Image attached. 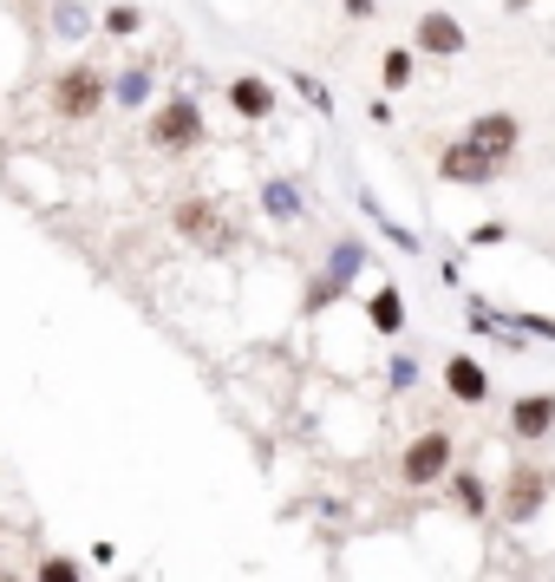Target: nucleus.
<instances>
[{
	"mask_svg": "<svg viewBox=\"0 0 555 582\" xmlns=\"http://www.w3.org/2000/svg\"><path fill=\"white\" fill-rule=\"evenodd\" d=\"M150 145L157 150H197L203 145V105H197L190 92L164 98V105L150 112Z\"/></svg>",
	"mask_w": 555,
	"mask_h": 582,
	"instance_id": "nucleus-3",
	"label": "nucleus"
},
{
	"mask_svg": "<svg viewBox=\"0 0 555 582\" xmlns=\"http://www.w3.org/2000/svg\"><path fill=\"white\" fill-rule=\"evenodd\" d=\"M444 485H451V498H458L464 517H490V510H496V498H490V485L478 478V471H451Z\"/></svg>",
	"mask_w": 555,
	"mask_h": 582,
	"instance_id": "nucleus-12",
	"label": "nucleus"
},
{
	"mask_svg": "<svg viewBox=\"0 0 555 582\" xmlns=\"http://www.w3.org/2000/svg\"><path fill=\"white\" fill-rule=\"evenodd\" d=\"M412 53L458 60V53H464V27H458L451 13H418V20H412Z\"/></svg>",
	"mask_w": 555,
	"mask_h": 582,
	"instance_id": "nucleus-7",
	"label": "nucleus"
},
{
	"mask_svg": "<svg viewBox=\"0 0 555 582\" xmlns=\"http://www.w3.org/2000/svg\"><path fill=\"white\" fill-rule=\"evenodd\" d=\"M138 27H144V13H138V7H112V13H105V33H118V40H132Z\"/></svg>",
	"mask_w": 555,
	"mask_h": 582,
	"instance_id": "nucleus-19",
	"label": "nucleus"
},
{
	"mask_svg": "<svg viewBox=\"0 0 555 582\" xmlns=\"http://www.w3.org/2000/svg\"><path fill=\"white\" fill-rule=\"evenodd\" d=\"M229 105L249 118V125H262V118H275V85L262 73H242V79H229Z\"/></svg>",
	"mask_w": 555,
	"mask_h": 582,
	"instance_id": "nucleus-10",
	"label": "nucleus"
},
{
	"mask_svg": "<svg viewBox=\"0 0 555 582\" xmlns=\"http://www.w3.org/2000/svg\"><path fill=\"white\" fill-rule=\"evenodd\" d=\"M549 498H555V465H549Z\"/></svg>",
	"mask_w": 555,
	"mask_h": 582,
	"instance_id": "nucleus-24",
	"label": "nucleus"
},
{
	"mask_svg": "<svg viewBox=\"0 0 555 582\" xmlns=\"http://www.w3.org/2000/svg\"><path fill=\"white\" fill-rule=\"evenodd\" d=\"M294 92H301V98H307L314 112H334V92H327V85H321L314 73H294Z\"/></svg>",
	"mask_w": 555,
	"mask_h": 582,
	"instance_id": "nucleus-18",
	"label": "nucleus"
},
{
	"mask_svg": "<svg viewBox=\"0 0 555 582\" xmlns=\"http://www.w3.org/2000/svg\"><path fill=\"white\" fill-rule=\"evenodd\" d=\"M170 229L184 236V242H197V249H229L235 242V222L222 204H209V197H184L177 210H170Z\"/></svg>",
	"mask_w": 555,
	"mask_h": 582,
	"instance_id": "nucleus-4",
	"label": "nucleus"
},
{
	"mask_svg": "<svg viewBox=\"0 0 555 582\" xmlns=\"http://www.w3.org/2000/svg\"><path fill=\"white\" fill-rule=\"evenodd\" d=\"M555 433V393L543 386V393H523L516 406H510V438L516 445H536V438Z\"/></svg>",
	"mask_w": 555,
	"mask_h": 582,
	"instance_id": "nucleus-8",
	"label": "nucleus"
},
{
	"mask_svg": "<svg viewBox=\"0 0 555 582\" xmlns=\"http://www.w3.org/2000/svg\"><path fill=\"white\" fill-rule=\"evenodd\" d=\"M262 210H269L275 222H294L301 217V190H294L287 177H262Z\"/></svg>",
	"mask_w": 555,
	"mask_h": 582,
	"instance_id": "nucleus-13",
	"label": "nucleus"
},
{
	"mask_svg": "<svg viewBox=\"0 0 555 582\" xmlns=\"http://www.w3.org/2000/svg\"><path fill=\"white\" fill-rule=\"evenodd\" d=\"M444 386H451L458 406H484L490 399V373H484V361H471V354H451V361H444Z\"/></svg>",
	"mask_w": 555,
	"mask_h": 582,
	"instance_id": "nucleus-9",
	"label": "nucleus"
},
{
	"mask_svg": "<svg viewBox=\"0 0 555 582\" xmlns=\"http://www.w3.org/2000/svg\"><path fill=\"white\" fill-rule=\"evenodd\" d=\"M33 582H92V576H85V563H78V557H66V550H46V557L33 563Z\"/></svg>",
	"mask_w": 555,
	"mask_h": 582,
	"instance_id": "nucleus-15",
	"label": "nucleus"
},
{
	"mask_svg": "<svg viewBox=\"0 0 555 582\" xmlns=\"http://www.w3.org/2000/svg\"><path fill=\"white\" fill-rule=\"evenodd\" d=\"M510 328H530V334H543V341H555V321L549 314H530V308H516V314H503Z\"/></svg>",
	"mask_w": 555,
	"mask_h": 582,
	"instance_id": "nucleus-20",
	"label": "nucleus"
},
{
	"mask_svg": "<svg viewBox=\"0 0 555 582\" xmlns=\"http://www.w3.org/2000/svg\"><path fill=\"white\" fill-rule=\"evenodd\" d=\"M341 7H347L353 20H373V0H341Z\"/></svg>",
	"mask_w": 555,
	"mask_h": 582,
	"instance_id": "nucleus-23",
	"label": "nucleus"
},
{
	"mask_svg": "<svg viewBox=\"0 0 555 582\" xmlns=\"http://www.w3.org/2000/svg\"><path fill=\"white\" fill-rule=\"evenodd\" d=\"M112 98H118L125 112H138L144 98H150V66H118V73H112Z\"/></svg>",
	"mask_w": 555,
	"mask_h": 582,
	"instance_id": "nucleus-14",
	"label": "nucleus"
},
{
	"mask_svg": "<svg viewBox=\"0 0 555 582\" xmlns=\"http://www.w3.org/2000/svg\"><path fill=\"white\" fill-rule=\"evenodd\" d=\"M458 465H451V433H438V426H425V433L399 451V485H412V491H431V485H444Z\"/></svg>",
	"mask_w": 555,
	"mask_h": 582,
	"instance_id": "nucleus-2",
	"label": "nucleus"
},
{
	"mask_svg": "<svg viewBox=\"0 0 555 582\" xmlns=\"http://www.w3.org/2000/svg\"><path fill=\"white\" fill-rule=\"evenodd\" d=\"M543 505H549V471H536V465H516V471L503 478V491H496V517L516 523V530L536 523Z\"/></svg>",
	"mask_w": 555,
	"mask_h": 582,
	"instance_id": "nucleus-5",
	"label": "nucleus"
},
{
	"mask_svg": "<svg viewBox=\"0 0 555 582\" xmlns=\"http://www.w3.org/2000/svg\"><path fill=\"white\" fill-rule=\"evenodd\" d=\"M503 236H510V222H478V229H471V242H478V249H490V242H503Z\"/></svg>",
	"mask_w": 555,
	"mask_h": 582,
	"instance_id": "nucleus-21",
	"label": "nucleus"
},
{
	"mask_svg": "<svg viewBox=\"0 0 555 582\" xmlns=\"http://www.w3.org/2000/svg\"><path fill=\"white\" fill-rule=\"evenodd\" d=\"M412 66H418L412 46H386V60H379V79H386V92H406V85H412Z\"/></svg>",
	"mask_w": 555,
	"mask_h": 582,
	"instance_id": "nucleus-16",
	"label": "nucleus"
},
{
	"mask_svg": "<svg viewBox=\"0 0 555 582\" xmlns=\"http://www.w3.org/2000/svg\"><path fill=\"white\" fill-rule=\"evenodd\" d=\"M418 380V361L412 354H399V361H392V386H399V393H406V386H412Z\"/></svg>",
	"mask_w": 555,
	"mask_h": 582,
	"instance_id": "nucleus-22",
	"label": "nucleus"
},
{
	"mask_svg": "<svg viewBox=\"0 0 555 582\" xmlns=\"http://www.w3.org/2000/svg\"><path fill=\"white\" fill-rule=\"evenodd\" d=\"M516 145H523L516 112H478L458 145L438 150V177H444V184H471V190H478V184H496L503 164L516 157Z\"/></svg>",
	"mask_w": 555,
	"mask_h": 582,
	"instance_id": "nucleus-1",
	"label": "nucleus"
},
{
	"mask_svg": "<svg viewBox=\"0 0 555 582\" xmlns=\"http://www.w3.org/2000/svg\"><path fill=\"white\" fill-rule=\"evenodd\" d=\"M105 98H112V79L98 73V66H66V73L53 79V112L60 118H92Z\"/></svg>",
	"mask_w": 555,
	"mask_h": 582,
	"instance_id": "nucleus-6",
	"label": "nucleus"
},
{
	"mask_svg": "<svg viewBox=\"0 0 555 582\" xmlns=\"http://www.w3.org/2000/svg\"><path fill=\"white\" fill-rule=\"evenodd\" d=\"M366 321H373V334H406V294H399V282H379V289H373Z\"/></svg>",
	"mask_w": 555,
	"mask_h": 582,
	"instance_id": "nucleus-11",
	"label": "nucleus"
},
{
	"mask_svg": "<svg viewBox=\"0 0 555 582\" xmlns=\"http://www.w3.org/2000/svg\"><path fill=\"white\" fill-rule=\"evenodd\" d=\"M53 27H60V33H66V40H78V33H85V27H92V13H85V7H78V0H60V7H53Z\"/></svg>",
	"mask_w": 555,
	"mask_h": 582,
	"instance_id": "nucleus-17",
	"label": "nucleus"
}]
</instances>
